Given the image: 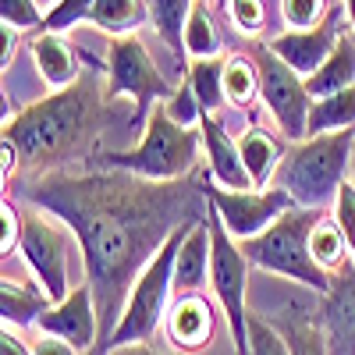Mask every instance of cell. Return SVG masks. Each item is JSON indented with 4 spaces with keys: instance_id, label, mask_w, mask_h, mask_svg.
<instances>
[{
    "instance_id": "obj_22",
    "label": "cell",
    "mask_w": 355,
    "mask_h": 355,
    "mask_svg": "<svg viewBox=\"0 0 355 355\" xmlns=\"http://www.w3.org/2000/svg\"><path fill=\"white\" fill-rule=\"evenodd\" d=\"M89 21L110 40L135 36V28L150 21V8H146V0H96L93 11H89Z\"/></svg>"
},
{
    "instance_id": "obj_5",
    "label": "cell",
    "mask_w": 355,
    "mask_h": 355,
    "mask_svg": "<svg viewBox=\"0 0 355 355\" xmlns=\"http://www.w3.org/2000/svg\"><path fill=\"white\" fill-rule=\"evenodd\" d=\"M323 217H327L323 210H302V206H295V210H288L277 224H270L263 234H256V239H249V242H239V245H242L245 259L256 266V270L288 277L295 284H306L309 291L327 295L334 277L327 270H320L313 252H309L313 227Z\"/></svg>"
},
{
    "instance_id": "obj_17",
    "label": "cell",
    "mask_w": 355,
    "mask_h": 355,
    "mask_svg": "<svg viewBox=\"0 0 355 355\" xmlns=\"http://www.w3.org/2000/svg\"><path fill=\"white\" fill-rule=\"evenodd\" d=\"M214 281V234L206 217L199 224H192L182 239L174 259V299L182 295H202L206 284Z\"/></svg>"
},
{
    "instance_id": "obj_44",
    "label": "cell",
    "mask_w": 355,
    "mask_h": 355,
    "mask_svg": "<svg viewBox=\"0 0 355 355\" xmlns=\"http://www.w3.org/2000/svg\"><path fill=\"white\" fill-rule=\"evenodd\" d=\"M57 4H61V0H40V8H43V11H50V8H57Z\"/></svg>"
},
{
    "instance_id": "obj_13",
    "label": "cell",
    "mask_w": 355,
    "mask_h": 355,
    "mask_svg": "<svg viewBox=\"0 0 355 355\" xmlns=\"http://www.w3.org/2000/svg\"><path fill=\"white\" fill-rule=\"evenodd\" d=\"M341 33H345V21H341L338 11H331L316 28H306V33H281L266 46H270L291 71H299L302 78H313L320 71V64L334 53Z\"/></svg>"
},
{
    "instance_id": "obj_3",
    "label": "cell",
    "mask_w": 355,
    "mask_h": 355,
    "mask_svg": "<svg viewBox=\"0 0 355 355\" xmlns=\"http://www.w3.org/2000/svg\"><path fill=\"white\" fill-rule=\"evenodd\" d=\"M352 146H355V128L291 142L277 167L274 185L281 192H288L295 199V206H302V210L327 214L341 192V185L348 182Z\"/></svg>"
},
{
    "instance_id": "obj_15",
    "label": "cell",
    "mask_w": 355,
    "mask_h": 355,
    "mask_svg": "<svg viewBox=\"0 0 355 355\" xmlns=\"http://www.w3.org/2000/svg\"><path fill=\"white\" fill-rule=\"evenodd\" d=\"M199 135H202V153H206V167H210V182L220 185V189H231V192H249L256 189L252 178L242 164V153H239V139L227 135L220 117H202L199 125Z\"/></svg>"
},
{
    "instance_id": "obj_37",
    "label": "cell",
    "mask_w": 355,
    "mask_h": 355,
    "mask_svg": "<svg viewBox=\"0 0 355 355\" xmlns=\"http://www.w3.org/2000/svg\"><path fill=\"white\" fill-rule=\"evenodd\" d=\"M18 28H11V25H0V68L8 71V64L15 61V53H18Z\"/></svg>"
},
{
    "instance_id": "obj_11",
    "label": "cell",
    "mask_w": 355,
    "mask_h": 355,
    "mask_svg": "<svg viewBox=\"0 0 355 355\" xmlns=\"http://www.w3.org/2000/svg\"><path fill=\"white\" fill-rule=\"evenodd\" d=\"M206 199H210L214 214L220 217L224 231L234 242H249L256 234H263L270 224H277L288 210H295V199L281 192L277 185L270 189H249V192H231L220 189L206 178Z\"/></svg>"
},
{
    "instance_id": "obj_30",
    "label": "cell",
    "mask_w": 355,
    "mask_h": 355,
    "mask_svg": "<svg viewBox=\"0 0 355 355\" xmlns=\"http://www.w3.org/2000/svg\"><path fill=\"white\" fill-rule=\"evenodd\" d=\"M249 355H291L284 331L263 316H249Z\"/></svg>"
},
{
    "instance_id": "obj_42",
    "label": "cell",
    "mask_w": 355,
    "mask_h": 355,
    "mask_svg": "<svg viewBox=\"0 0 355 355\" xmlns=\"http://www.w3.org/2000/svg\"><path fill=\"white\" fill-rule=\"evenodd\" d=\"M345 4V18H348V28L355 33V0H341Z\"/></svg>"
},
{
    "instance_id": "obj_39",
    "label": "cell",
    "mask_w": 355,
    "mask_h": 355,
    "mask_svg": "<svg viewBox=\"0 0 355 355\" xmlns=\"http://www.w3.org/2000/svg\"><path fill=\"white\" fill-rule=\"evenodd\" d=\"M0 153H4V167H0V171H4V182H11V178L21 171V153L15 150L11 139H0Z\"/></svg>"
},
{
    "instance_id": "obj_4",
    "label": "cell",
    "mask_w": 355,
    "mask_h": 355,
    "mask_svg": "<svg viewBox=\"0 0 355 355\" xmlns=\"http://www.w3.org/2000/svg\"><path fill=\"white\" fill-rule=\"evenodd\" d=\"M202 150V135L199 128H182L167 114L164 103L150 110L142 125V135L132 150H117V153H100V167L110 171H125L146 182H185L196 171Z\"/></svg>"
},
{
    "instance_id": "obj_41",
    "label": "cell",
    "mask_w": 355,
    "mask_h": 355,
    "mask_svg": "<svg viewBox=\"0 0 355 355\" xmlns=\"http://www.w3.org/2000/svg\"><path fill=\"white\" fill-rule=\"evenodd\" d=\"M107 355H171V352H160V348H153V345H117V348H110Z\"/></svg>"
},
{
    "instance_id": "obj_10",
    "label": "cell",
    "mask_w": 355,
    "mask_h": 355,
    "mask_svg": "<svg viewBox=\"0 0 355 355\" xmlns=\"http://www.w3.org/2000/svg\"><path fill=\"white\" fill-rule=\"evenodd\" d=\"M256 64H259V100L266 103V110H270L277 132L288 142L309 139L313 96L306 89V78L299 71H291L270 46H263L256 53Z\"/></svg>"
},
{
    "instance_id": "obj_28",
    "label": "cell",
    "mask_w": 355,
    "mask_h": 355,
    "mask_svg": "<svg viewBox=\"0 0 355 355\" xmlns=\"http://www.w3.org/2000/svg\"><path fill=\"white\" fill-rule=\"evenodd\" d=\"M185 57L189 61H202V57H224L220 53V33L210 11V0H196V8L185 25Z\"/></svg>"
},
{
    "instance_id": "obj_6",
    "label": "cell",
    "mask_w": 355,
    "mask_h": 355,
    "mask_svg": "<svg viewBox=\"0 0 355 355\" xmlns=\"http://www.w3.org/2000/svg\"><path fill=\"white\" fill-rule=\"evenodd\" d=\"M189 227L174 231L167 239V245L146 263V270L135 277V284L128 291V302H125V313H121V320H117V327H114L103 355L117 345H150V338L160 327V320H167L171 295H174V259H178V249H182V239H185Z\"/></svg>"
},
{
    "instance_id": "obj_24",
    "label": "cell",
    "mask_w": 355,
    "mask_h": 355,
    "mask_svg": "<svg viewBox=\"0 0 355 355\" xmlns=\"http://www.w3.org/2000/svg\"><path fill=\"white\" fill-rule=\"evenodd\" d=\"M348 128H355V85L341 89L334 96L313 100L309 135H331V132H348Z\"/></svg>"
},
{
    "instance_id": "obj_33",
    "label": "cell",
    "mask_w": 355,
    "mask_h": 355,
    "mask_svg": "<svg viewBox=\"0 0 355 355\" xmlns=\"http://www.w3.org/2000/svg\"><path fill=\"white\" fill-rule=\"evenodd\" d=\"M167 107V114L174 117L182 128H199L202 125V107H199V100H196V89H192V82H189V75L178 82V89H174V96L164 103Z\"/></svg>"
},
{
    "instance_id": "obj_16",
    "label": "cell",
    "mask_w": 355,
    "mask_h": 355,
    "mask_svg": "<svg viewBox=\"0 0 355 355\" xmlns=\"http://www.w3.org/2000/svg\"><path fill=\"white\" fill-rule=\"evenodd\" d=\"M320 323L327 334L331 355H355V263L334 274L331 291L323 295Z\"/></svg>"
},
{
    "instance_id": "obj_19",
    "label": "cell",
    "mask_w": 355,
    "mask_h": 355,
    "mask_svg": "<svg viewBox=\"0 0 355 355\" xmlns=\"http://www.w3.org/2000/svg\"><path fill=\"white\" fill-rule=\"evenodd\" d=\"M33 61L40 78L50 85V93H61V89L75 85L78 75V53L68 43V36H57V33H40L33 40Z\"/></svg>"
},
{
    "instance_id": "obj_9",
    "label": "cell",
    "mask_w": 355,
    "mask_h": 355,
    "mask_svg": "<svg viewBox=\"0 0 355 355\" xmlns=\"http://www.w3.org/2000/svg\"><path fill=\"white\" fill-rule=\"evenodd\" d=\"M75 234L68 227L57 224V217H50L46 210H33L25 214V227H21V256L33 270L36 284L46 291V299L57 306L71 295V277H68V249H71Z\"/></svg>"
},
{
    "instance_id": "obj_21",
    "label": "cell",
    "mask_w": 355,
    "mask_h": 355,
    "mask_svg": "<svg viewBox=\"0 0 355 355\" xmlns=\"http://www.w3.org/2000/svg\"><path fill=\"white\" fill-rule=\"evenodd\" d=\"M53 302L40 284H18L15 277L0 281V320L8 327H33Z\"/></svg>"
},
{
    "instance_id": "obj_34",
    "label": "cell",
    "mask_w": 355,
    "mask_h": 355,
    "mask_svg": "<svg viewBox=\"0 0 355 355\" xmlns=\"http://www.w3.org/2000/svg\"><path fill=\"white\" fill-rule=\"evenodd\" d=\"M227 15H231V25L239 28L242 36H256L266 28V4L263 0H227Z\"/></svg>"
},
{
    "instance_id": "obj_31",
    "label": "cell",
    "mask_w": 355,
    "mask_h": 355,
    "mask_svg": "<svg viewBox=\"0 0 355 355\" xmlns=\"http://www.w3.org/2000/svg\"><path fill=\"white\" fill-rule=\"evenodd\" d=\"M327 0H281V18L288 21V33H306L327 18Z\"/></svg>"
},
{
    "instance_id": "obj_1",
    "label": "cell",
    "mask_w": 355,
    "mask_h": 355,
    "mask_svg": "<svg viewBox=\"0 0 355 355\" xmlns=\"http://www.w3.org/2000/svg\"><path fill=\"white\" fill-rule=\"evenodd\" d=\"M25 199L36 210L64 220L82 249L85 281L100 316L96 355H103L146 263L167 245L174 231L202 220L210 210L206 182H146L110 167L36 174Z\"/></svg>"
},
{
    "instance_id": "obj_8",
    "label": "cell",
    "mask_w": 355,
    "mask_h": 355,
    "mask_svg": "<svg viewBox=\"0 0 355 355\" xmlns=\"http://www.w3.org/2000/svg\"><path fill=\"white\" fill-rule=\"evenodd\" d=\"M121 96L135 103V121L142 125L157 103H167L174 96L171 82L160 75L139 36H117L107 46V100Z\"/></svg>"
},
{
    "instance_id": "obj_40",
    "label": "cell",
    "mask_w": 355,
    "mask_h": 355,
    "mask_svg": "<svg viewBox=\"0 0 355 355\" xmlns=\"http://www.w3.org/2000/svg\"><path fill=\"white\" fill-rule=\"evenodd\" d=\"M0 355H33V348L15 334V327L4 323V334H0Z\"/></svg>"
},
{
    "instance_id": "obj_25",
    "label": "cell",
    "mask_w": 355,
    "mask_h": 355,
    "mask_svg": "<svg viewBox=\"0 0 355 355\" xmlns=\"http://www.w3.org/2000/svg\"><path fill=\"white\" fill-rule=\"evenodd\" d=\"M192 89H196V100L202 107V114L217 117V110L227 103L224 96V57H202V61H189L185 68Z\"/></svg>"
},
{
    "instance_id": "obj_18",
    "label": "cell",
    "mask_w": 355,
    "mask_h": 355,
    "mask_svg": "<svg viewBox=\"0 0 355 355\" xmlns=\"http://www.w3.org/2000/svg\"><path fill=\"white\" fill-rule=\"evenodd\" d=\"M288 139L263 128V125H249L242 135H239V153H242V164L252 178L256 189H270L274 178H277V167L288 153Z\"/></svg>"
},
{
    "instance_id": "obj_12",
    "label": "cell",
    "mask_w": 355,
    "mask_h": 355,
    "mask_svg": "<svg viewBox=\"0 0 355 355\" xmlns=\"http://www.w3.org/2000/svg\"><path fill=\"white\" fill-rule=\"evenodd\" d=\"M36 327L43 334H50V338L68 341L82 355H96V348H100V316H96V299H93L89 281L75 284L64 302L50 306L40 316Z\"/></svg>"
},
{
    "instance_id": "obj_26",
    "label": "cell",
    "mask_w": 355,
    "mask_h": 355,
    "mask_svg": "<svg viewBox=\"0 0 355 355\" xmlns=\"http://www.w3.org/2000/svg\"><path fill=\"white\" fill-rule=\"evenodd\" d=\"M309 252H313V259H316L320 270H327L331 277L341 274L348 263H355V259H352V249H348V239L341 234V227H338L331 217H323V220L313 227Z\"/></svg>"
},
{
    "instance_id": "obj_35",
    "label": "cell",
    "mask_w": 355,
    "mask_h": 355,
    "mask_svg": "<svg viewBox=\"0 0 355 355\" xmlns=\"http://www.w3.org/2000/svg\"><path fill=\"white\" fill-rule=\"evenodd\" d=\"M21 227H25V214L4 196V202H0V252H4V259L21 249Z\"/></svg>"
},
{
    "instance_id": "obj_36",
    "label": "cell",
    "mask_w": 355,
    "mask_h": 355,
    "mask_svg": "<svg viewBox=\"0 0 355 355\" xmlns=\"http://www.w3.org/2000/svg\"><path fill=\"white\" fill-rule=\"evenodd\" d=\"M331 220L341 227V234L348 239V249H352V259H355V185L345 182L334 206H331Z\"/></svg>"
},
{
    "instance_id": "obj_38",
    "label": "cell",
    "mask_w": 355,
    "mask_h": 355,
    "mask_svg": "<svg viewBox=\"0 0 355 355\" xmlns=\"http://www.w3.org/2000/svg\"><path fill=\"white\" fill-rule=\"evenodd\" d=\"M33 355H82V352H75V348H71L68 341H61V338H50V334H43V338L36 341Z\"/></svg>"
},
{
    "instance_id": "obj_29",
    "label": "cell",
    "mask_w": 355,
    "mask_h": 355,
    "mask_svg": "<svg viewBox=\"0 0 355 355\" xmlns=\"http://www.w3.org/2000/svg\"><path fill=\"white\" fill-rule=\"evenodd\" d=\"M284 338H288V348L291 355H331V345H327V334H323V323L316 320H291L288 327H281Z\"/></svg>"
},
{
    "instance_id": "obj_27",
    "label": "cell",
    "mask_w": 355,
    "mask_h": 355,
    "mask_svg": "<svg viewBox=\"0 0 355 355\" xmlns=\"http://www.w3.org/2000/svg\"><path fill=\"white\" fill-rule=\"evenodd\" d=\"M224 96L231 107H252L259 100V64L245 53L224 57Z\"/></svg>"
},
{
    "instance_id": "obj_23",
    "label": "cell",
    "mask_w": 355,
    "mask_h": 355,
    "mask_svg": "<svg viewBox=\"0 0 355 355\" xmlns=\"http://www.w3.org/2000/svg\"><path fill=\"white\" fill-rule=\"evenodd\" d=\"M146 8H150V21L157 28V36L174 50L178 64H185V25H189V15L196 8V0H146Z\"/></svg>"
},
{
    "instance_id": "obj_2",
    "label": "cell",
    "mask_w": 355,
    "mask_h": 355,
    "mask_svg": "<svg viewBox=\"0 0 355 355\" xmlns=\"http://www.w3.org/2000/svg\"><path fill=\"white\" fill-rule=\"evenodd\" d=\"M103 110L107 85L85 75L61 93H50L11 114V121H4V139L15 142L21 164L36 167V174L64 171L93 146L103 125Z\"/></svg>"
},
{
    "instance_id": "obj_7",
    "label": "cell",
    "mask_w": 355,
    "mask_h": 355,
    "mask_svg": "<svg viewBox=\"0 0 355 355\" xmlns=\"http://www.w3.org/2000/svg\"><path fill=\"white\" fill-rule=\"evenodd\" d=\"M206 224L214 234V295H217V309L231 331L234 341V355H249V306H245V291H249V259L242 252V245L224 231L220 217L214 214V206L206 210Z\"/></svg>"
},
{
    "instance_id": "obj_14",
    "label": "cell",
    "mask_w": 355,
    "mask_h": 355,
    "mask_svg": "<svg viewBox=\"0 0 355 355\" xmlns=\"http://www.w3.org/2000/svg\"><path fill=\"white\" fill-rule=\"evenodd\" d=\"M217 306L206 295H182L167 309V341L178 355H199L217 338Z\"/></svg>"
},
{
    "instance_id": "obj_43",
    "label": "cell",
    "mask_w": 355,
    "mask_h": 355,
    "mask_svg": "<svg viewBox=\"0 0 355 355\" xmlns=\"http://www.w3.org/2000/svg\"><path fill=\"white\" fill-rule=\"evenodd\" d=\"M348 182L355 185V146H352V167H348Z\"/></svg>"
},
{
    "instance_id": "obj_20",
    "label": "cell",
    "mask_w": 355,
    "mask_h": 355,
    "mask_svg": "<svg viewBox=\"0 0 355 355\" xmlns=\"http://www.w3.org/2000/svg\"><path fill=\"white\" fill-rule=\"evenodd\" d=\"M355 85V33H341L334 53L320 64V71L313 78H306V89L313 100H323V96H334L341 89H352Z\"/></svg>"
},
{
    "instance_id": "obj_32",
    "label": "cell",
    "mask_w": 355,
    "mask_h": 355,
    "mask_svg": "<svg viewBox=\"0 0 355 355\" xmlns=\"http://www.w3.org/2000/svg\"><path fill=\"white\" fill-rule=\"evenodd\" d=\"M0 25L33 33V28L46 25V11L40 8V0H0Z\"/></svg>"
}]
</instances>
